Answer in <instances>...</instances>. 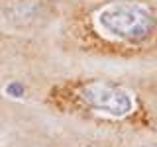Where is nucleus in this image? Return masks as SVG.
Masks as SVG:
<instances>
[{
    "label": "nucleus",
    "instance_id": "f03ea898",
    "mask_svg": "<svg viewBox=\"0 0 157 147\" xmlns=\"http://www.w3.org/2000/svg\"><path fill=\"white\" fill-rule=\"evenodd\" d=\"M73 98L81 110L108 120H124L137 106L136 94L124 85L110 81H88L75 88Z\"/></svg>",
    "mask_w": 157,
    "mask_h": 147
},
{
    "label": "nucleus",
    "instance_id": "7ed1b4c3",
    "mask_svg": "<svg viewBox=\"0 0 157 147\" xmlns=\"http://www.w3.org/2000/svg\"><path fill=\"white\" fill-rule=\"evenodd\" d=\"M144 147H157V143H153V145H144Z\"/></svg>",
    "mask_w": 157,
    "mask_h": 147
},
{
    "label": "nucleus",
    "instance_id": "f257e3e1",
    "mask_svg": "<svg viewBox=\"0 0 157 147\" xmlns=\"http://www.w3.org/2000/svg\"><path fill=\"white\" fill-rule=\"evenodd\" d=\"M92 26L104 39L137 45L153 36L157 29V16L144 2L116 0L100 6L92 14Z\"/></svg>",
    "mask_w": 157,
    "mask_h": 147
}]
</instances>
